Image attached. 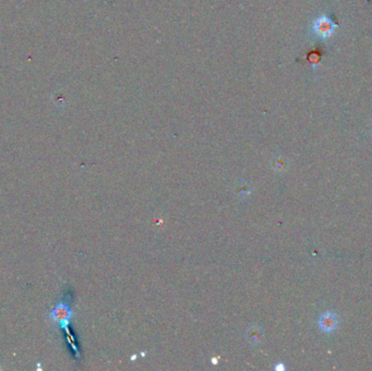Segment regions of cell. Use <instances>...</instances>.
<instances>
[{"label":"cell","instance_id":"cell-1","mask_svg":"<svg viewBox=\"0 0 372 371\" xmlns=\"http://www.w3.org/2000/svg\"><path fill=\"white\" fill-rule=\"evenodd\" d=\"M337 28H338V25L335 24L331 19L326 17V15L317 19L313 23L314 34L322 39H327L331 37L335 31H337Z\"/></svg>","mask_w":372,"mask_h":371},{"label":"cell","instance_id":"cell-2","mask_svg":"<svg viewBox=\"0 0 372 371\" xmlns=\"http://www.w3.org/2000/svg\"><path fill=\"white\" fill-rule=\"evenodd\" d=\"M72 317V311L70 310V307L68 306L65 303H59L57 304L56 307L54 308V310L50 313V318L51 320L58 323L64 329H68V326H69L70 319Z\"/></svg>","mask_w":372,"mask_h":371},{"label":"cell","instance_id":"cell-3","mask_svg":"<svg viewBox=\"0 0 372 371\" xmlns=\"http://www.w3.org/2000/svg\"><path fill=\"white\" fill-rule=\"evenodd\" d=\"M318 323L323 332L331 333L338 329V318L337 316V313H334L332 311H327L322 313L321 317L319 318Z\"/></svg>","mask_w":372,"mask_h":371},{"label":"cell","instance_id":"cell-4","mask_svg":"<svg viewBox=\"0 0 372 371\" xmlns=\"http://www.w3.org/2000/svg\"><path fill=\"white\" fill-rule=\"evenodd\" d=\"M263 330H261V328L257 326L250 327L247 330V333H246L248 342L250 344H254V345H257V344L260 343L261 339H263Z\"/></svg>","mask_w":372,"mask_h":371},{"label":"cell","instance_id":"cell-5","mask_svg":"<svg viewBox=\"0 0 372 371\" xmlns=\"http://www.w3.org/2000/svg\"><path fill=\"white\" fill-rule=\"evenodd\" d=\"M274 369H275V370H277V371H279V370H284V369H285V366H284V365H283L282 363H280V364H277V365L275 366Z\"/></svg>","mask_w":372,"mask_h":371}]
</instances>
